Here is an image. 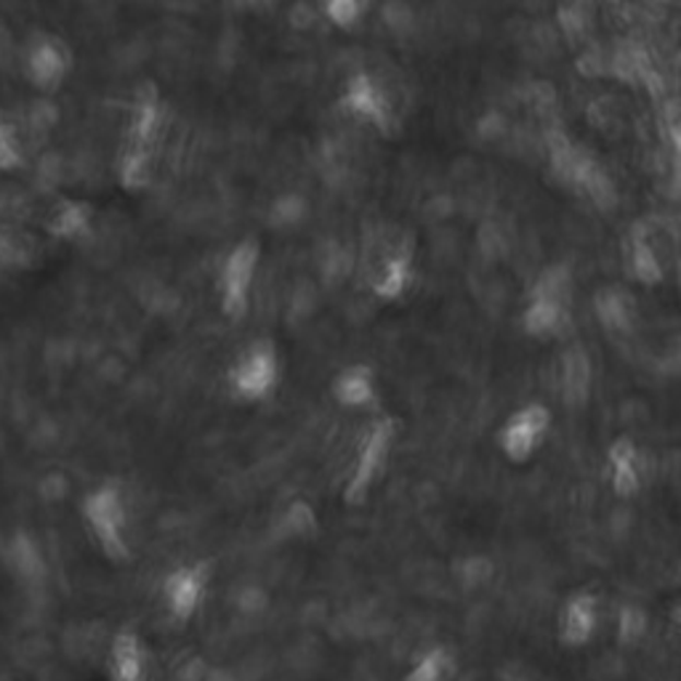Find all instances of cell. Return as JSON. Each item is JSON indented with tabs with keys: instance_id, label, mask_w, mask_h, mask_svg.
<instances>
[{
	"instance_id": "1",
	"label": "cell",
	"mask_w": 681,
	"mask_h": 681,
	"mask_svg": "<svg viewBox=\"0 0 681 681\" xmlns=\"http://www.w3.org/2000/svg\"><path fill=\"white\" fill-rule=\"evenodd\" d=\"M85 521H89L91 532L99 541L102 551L109 560H128L131 549H128L126 527H128V514L126 503H122L120 490L115 484H104V488L91 493L83 503Z\"/></svg>"
},
{
	"instance_id": "2",
	"label": "cell",
	"mask_w": 681,
	"mask_h": 681,
	"mask_svg": "<svg viewBox=\"0 0 681 681\" xmlns=\"http://www.w3.org/2000/svg\"><path fill=\"white\" fill-rule=\"evenodd\" d=\"M551 426V415L543 404H525L501 428V450L508 461L525 463L538 450L545 432Z\"/></svg>"
},
{
	"instance_id": "3",
	"label": "cell",
	"mask_w": 681,
	"mask_h": 681,
	"mask_svg": "<svg viewBox=\"0 0 681 681\" xmlns=\"http://www.w3.org/2000/svg\"><path fill=\"white\" fill-rule=\"evenodd\" d=\"M391 445H395V421H378L360 447V458L354 463V474L347 488L349 503H360L365 498L367 490L373 488V482H376V477L381 474V469L386 466Z\"/></svg>"
},
{
	"instance_id": "4",
	"label": "cell",
	"mask_w": 681,
	"mask_h": 681,
	"mask_svg": "<svg viewBox=\"0 0 681 681\" xmlns=\"http://www.w3.org/2000/svg\"><path fill=\"white\" fill-rule=\"evenodd\" d=\"M256 261L259 250L254 243H243L226 256L224 269H221V306L226 315H243L248 306V291L256 274Z\"/></svg>"
},
{
	"instance_id": "5",
	"label": "cell",
	"mask_w": 681,
	"mask_h": 681,
	"mask_svg": "<svg viewBox=\"0 0 681 681\" xmlns=\"http://www.w3.org/2000/svg\"><path fill=\"white\" fill-rule=\"evenodd\" d=\"M274 381H278V357L267 343L248 349L232 367V389L243 400H261L272 391Z\"/></svg>"
},
{
	"instance_id": "6",
	"label": "cell",
	"mask_w": 681,
	"mask_h": 681,
	"mask_svg": "<svg viewBox=\"0 0 681 681\" xmlns=\"http://www.w3.org/2000/svg\"><path fill=\"white\" fill-rule=\"evenodd\" d=\"M206 567L202 564H184L176 567L163 583V597L171 615L189 621L200 610V599L206 597Z\"/></svg>"
},
{
	"instance_id": "7",
	"label": "cell",
	"mask_w": 681,
	"mask_h": 681,
	"mask_svg": "<svg viewBox=\"0 0 681 681\" xmlns=\"http://www.w3.org/2000/svg\"><path fill=\"white\" fill-rule=\"evenodd\" d=\"M591 384H594L591 357H588V352L580 343H573L570 349H564L560 362L562 402L567 404L570 410L586 408V402L591 400Z\"/></svg>"
},
{
	"instance_id": "8",
	"label": "cell",
	"mask_w": 681,
	"mask_h": 681,
	"mask_svg": "<svg viewBox=\"0 0 681 681\" xmlns=\"http://www.w3.org/2000/svg\"><path fill=\"white\" fill-rule=\"evenodd\" d=\"M597 625H599V601L591 591L575 594V597L564 604L560 634L567 647H583V644L591 642V636L597 634Z\"/></svg>"
},
{
	"instance_id": "9",
	"label": "cell",
	"mask_w": 681,
	"mask_h": 681,
	"mask_svg": "<svg viewBox=\"0 0 681 681\" xmlns=\"http://www.w3.org/2000/svg\"><path fill=\"white\" fill-rule=\"evenodd\" d=\"M607 466H610V484L615 495L621 498H634L642 490V453L631 439H618L607 453Z\"/></svg>"
},
{
	"instance_id": "10",
	"label": "cell",
	"mask_w": 681,
	"mask_h": 681,
	"mask_svg": "<svg viewBox=\"0 0 681 681\" xmlns=\"http://www.w3.org/2000/svg\"><path fill=\"white\" fill-rule=\"evenodd\" d=\"M594 309H597L601 328H604L607 333H615V336L634 333L636 304L625 291H618V287H604V291H599L597 298H594Z\"/></svg>"
},
{
	"instance_id": "11",
	"label": "cell",
	"mask_w": 681,
	"mask_h": 681,
	"mask_svg": "<svg viewBox=\"0 0 681 681\" xmlns=\"http://www.w3.org/2000/svg\"><path fill=\"white\" fill-rule=\"evenodd\" d=\"M567 306L570 304H562V301L554 298L530 296L521 325H525V330L532 339H549V336L560 333L562 325L567 322Z\"/></svg>"
},
{
	"instance_id": "12",
	"label": "cell",
	"mask_w": 681,
	"mask_h": 681,
	"mask_svg": "<svg viewBox=\"0 0 681 681\" xmlns=\"http://www.w3.org/2000/svg\"><path fill=\"white\" fill-rule=\"evenodd\" d=\"M67 75V57L54 40L38 43L30 54V78L38 83V89H57L61 78Z\"/></svg>"
},
{
	"instance_id": "13",
	"label": "cell",
	"mask_w": 681,
	"mask_h": 681,
	"mask_svg": "<svg viewBox=\"0 0 681 681\" xmlns=\"http://www.w3.org/2000/svg\"><path fill=\"white\" fill-rule=\"evenodd\" d=\"M146 660L141 642L133 634H120L113 647V677L115 681H144Z\"/></svg>"
},
{
	"instance_id": "14",
	"label": "cell",
	"mask_w": 681,
	"mask_h": 681,
	"mask_svg": "<svg viewBox=\"0 0 681 681\" xmlns=\"http://www.w3.org/2000/svg\"><path fill=\"white\" fill-rule=\"evenodd\" d=\"M349 104H352V113L376 122V126L389 122V104H386L384 94L376 89L371 78H357L354 83H349Z\"/></svg>"
},
{
	"instance_id": "15",
	"label": "cell",
	"mask_w": 681,
	"mask_h": 681,
	"mask_svg": "<svg viewBox=\"0 0 681 681\" xmlns=\"http://www.w3.org/2000/svg\"><path fill=\"white\" fill-rule=\"evenodd\" d=\"M336 397L343 404H352V408H360V404L373 402L376 397V381H373L371 367H349L343 371L339 378H336Z\"/></svg>"
},
{
	"instance_id": "16",
	"label": "cell",
	"mask_w": 681,
	"mask_h": 681,
	"mask_svg": "<svg viewBox=\"0 0 681 681\" xmlns=\"http://www.w3.org/2000/svg\"><path fill=\"white\" fill-rule=\"evenodd\" d=\"M410 259L404 254H397L391 256V259H386V263L381 267V272H378L376 278V293L384 298H397L402 296L404 287L410 285Z\"/></svg>"
},
{
	"instance_id": "17",
	"label": "cell",
	"mask_w": 681,
	"mask_h": 681,
	"mask_svg": "<svg viewBox=\"0 0 681 681\" xmlns=\"http://www.w3.org/2000/svg\"><path fill=\"white\" fill-rule=\"evenodd\" d=\"M453 671H456V660L447 649L434 647L428 649L423 658L410 668V673L404 681H450Z\"/></svg>"
},
{
	"instance_id": "18",
	"label": "cell",
	"mask_w": 681,
	"mask_h": 681,
	"mask_svg": "<svg viewBox=\"0 0 681 681\" xmlns=\"http://www.w3.org/2000/svg\"><path fill=\"white\" fill-rule=\"evenodd\" d=\"M530 296H543L570 304V298H573V274H570V269L564 267V263L549 267L545 272H541V278L536 280Z\"/></svg>"
},
{
	"instance_id": "19",
	"label": "cell",
	"mask_w": 681,
	"mask_h": 681,
	"mask_svg": "<svg viewBox=\"0 0 681 681\" xmlns=\"http://www.w3.org/2000/svg\"><path fill=\"white\" fill-rule=\"evenodd\" d=\"M647 629H649V618H647V612H644V607L639 604L621 607V612H618V642H621L623 647H634V644H639L644 636H647Z\"/></svg>"
},
{
	"instance_id": "20",
	"label": "cell",
	"mask_w": 681,
	"mask_h": 681,
	"mask_svg": "<svg viewBox=\"0 0 681 681\" xmlns=\"http://www.w3.org/2000/svg\"><path fill=\"white\" fill-rule=\"evenodd\" d=\"M367 0H328V14L339 27H349L362 16Z\"/></svg>"
},
{
	"instance_id": "21",
	"label": "cell",
	"mask_w": 681,
	"mask_h": 681,
	"mask_svg": "<svg viewBox=\"0 0 681 681\" xmlns=\"http://www.w3.org/2000/svg\"><path fill=\"white\" fill-rule=\"evenodd\" d=\"M461 578L466 588H482L484 583L493 578V562L484 556H474L461 564Z\"/></svg>"
},
{
	"instance_id": "22",
	"label": "cell",
	"mask_w": 681,
	"mask_h": 681,
	"mask_svg": "<svg viewBox=\"0 0 681 681\" xmlns=\"http://www.w3.org/2000/svg\"><path fill=\"white\" fill-rule=\"evenodd\" d=\"M11 556H14V567L20 570V573L27 575V578H33V575L40 570L38 549H35V545L30 541L11 545Z\"/></svg>"
},
{
	"instance_id": "23",
	"label": "cell",
	"mask_w": 681,
	"mask_h": 681,
	"mask_svg": "<svg viewBox=\"0 0 681 681\" xmlns=\"http://www.w3.org/2000/svg\"><path fill=\"white\" fill-rule=\"evenodd\" d=\"M20 163V144H16L14 131L9 122L0 126V171H9Z\"/></svg>"
},
{
	"instance_id": "24",
	"label": "cell",
	"mask_w": 681,
	"mask_h": 681,
	"mask_svg": "<svg viewBox=\"0 0 681 681\" xmlns=\"http://www.w3.org/2000/svg\"><path fill=\"white\" fill-rule=\"evenodd\" d=\"M673 623H677V629L681 631V607H677V610H673Z\"/></svg>"
}]
</instances>
